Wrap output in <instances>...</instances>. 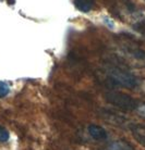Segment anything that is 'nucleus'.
I'll use <instances>...</instances> for the list:
<instances>
[{
    "mask_svg": "<svg viewBox=\"0 0 145 150\" xmlns=\"http://www.w3.org/2000/svg\"><path fill=\"white\" fill-rule=\"evenodd\" d=\"M107 81L111 85L115 86L126 87V88H134L139 86V79L134 74L130 73L126 70L119 68V67H107L105 70Z\"/></svg>",
    "mask_w": 145,
    "mask_h": 150,
    "instance_id": "1",
    "label": "nucleus"
},
{
    "mask_svg": "<svg viewBox=\"0 0 145 150\" xmlns=\"http://www.w3.org/2000/svg\"><path fill=\"white\" fill-rule=\"evenodd\" d=\"M130 131L132 135L139 144L145 147V126L143 125H138V124H132L130 126Z\"/></svg>",
    "mask_w": 145,
    "mask_h": 150,
    "instance_id": "4",
    "label": "nucleus"
},
{
    "mask_svg": "<svg viewBox=\"0 0 145 150\" xmlns=\"http://www.w3.org/2000/svg\"><path fill=\"white\" fill-rule=\"evenodd\" d=\"M105 99L108 103L124 111H135L140 105L136 99L121 91H107L105 94Z\"/></svg>",
    "mask_w": 145,
    "mask_h": 150,
    "instance_id": "2",
    "label": "nucleus"
},
{
    "mask_svg": "<svg viewBox=\"0 0 145 150\" xmlns=\"http://www.w3.org/2000/svg\"><path fill=\"white\" fill-rule=\"evenodd\" d=\"M136 111H138L142 116H144L145 117V103H140V105H139V108L136 109Z\"/></svg>",
    "mask_w": 145,
    "mask_h": 150,
    "instance_id": "9",
    "label": "nucleus"
},
{
    "mask_svg": "<svg viewBox=\"0 0 145 150\" xmlns=\"http://www.w3.org/2000/svg\"><path fill=\"white\" fill-rule=\"evenodd\" d=\"M73 4L80 12L87 13L95 7V0H73Z\"/></svg>",
    "mask_w": 145,
    "mask_h": 150,
    "instance_id": "5",
    "label": "nucleus"
},
{
    "mask_svg": "<svg viewBox=\"0 0 145 150\" xmlns=\"http://www.w3.org/2000/svg\"><path fill=\"white\" fill-rule=\"evenodd\" d=\"M9 132L4 127V126H1L0 125V143H6L9 140Z\"/></svg>",
    "mask_w": 145,
    "mask_h": 150,
    "instance_id": "8",
    "label": "nucleus"
},
{
    "mask_svg": "<svg viewBox=\"0 0 145 150\" xmlns=\"http://www.w3.org/2000/svg\"><path fill=\"white\" fill-rule=\"evenodd\" d=\"M10 91V87L6 82H2L0 81V98L6 97Z\"/></svg>",
    "mask_w": 145,
    "mask_h": 150,
    "instance_id": "7",
    "label": "nucleus"
},
{
    "mask_svg": "<svg viewBox=\"0 0 145 150\" xmlns=\"http://www.w3.org/2000/svg\"><path fill=\"white\" fill-rule=\"evenodd\" d=\"M105 150H135L133 146H131L129 143L124 140H116L112 142L106 147Z\"/></svg>",
    "mask_w": 145,
    "mask_h": 150,
    "instance_id": "6",
    "label": "nucleus"
},
{
    "mask_svg": "<svg viewBox=\"0 0 145 150\" xmlns=\"http://www.w3.org/2000/svg\"><path fill=\"white\" fill-rule=\"evenodd\" d=\"M87 132H89V134L91 135V137H93L94 139H97V140H105L108 137L106 129L104 127L99 126V125H96V124H91V125H89Z\"/></svg>",
    "mask_w": 145,
    "mask_h": 150,
    "instance_id": "3",
    "label": "nucleus"
}]
</instances>
